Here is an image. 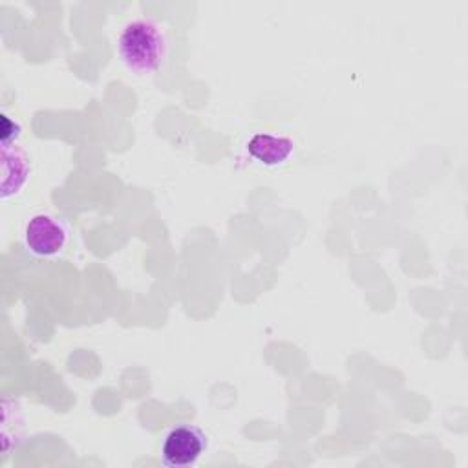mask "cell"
Segmentation results:
<instances>
[{
	"mask_svg": "<svg viewBox=\"0 0 468 468\" xmlns=\"http://www.w3.org/2000/svg\"><path fill=\"white\" fill-rule=\"evenodd\" d=\"M168 38L165 29L150 18L128 22L117 38V53L124 68L135 75L155 71L166 57Z\"/></svg>",
	"mask_w": 468,
	"mask_h": 468,
	"instance_id": "cell-1",
	"label": "cell"
},
{
	"mask_svg": "<svg viewBox=\"0 0 468 468\" xmlns=\"http://www.w3.org/2000/svg\"><path fill=\"white\" fill-rule=\"evenodd\" d=\"M208 448L207 433L196 424H176L161 442V463L168 468H186L199 461Z\"/></svg>",
	"mask_w": 468,
	"mask_h": 468,
	"instance_id": "cell-2",
	"label": "cell"
},
{
	"mask_svg": "<svg viewBox=\"0 0 468 468\" xmlns=\"http://www.w3.org/2000/svg\"><path fill=\"white\" fill-rule=\"evenodd\" d=\"M26 249L37 258H55L68 243V230L55 216L48 212L33 214L22 230Z\"/></svg>",
	"mask_w": 468,
	"mask_h": 468,
	"instance_id": "cell-3",
	"label": "cell"
},
{
	"mask_svg": "<svg viewBox=\"0 0 468 468\" xmlns=\"http://www.w3.org/2000/svg\"><path fill=\"white\" fill-rule=\"evenodd\" d=\"M31 177V161L16 144H2V185L0 197L7 201L18 196Z\"/></svg>",
	"mask_w": 468,
	"mask_h": 468,
	"instance_id": "cell-4",
	"label": "cell"
},
{
	"mask_svg": "<svg viewBox=\"0 0 468 468\" xmlns=\"http://www.w3.org/2000/svg\"><path fill=\"white\" fill-rule=\"evenodd\" d=\"M245 150L256 163L263 166H280L291 157L294 143L285 135L258 132L247 141Z\"/></svg>",
	"mask_w": 468,
	"mask_h": 468,
	"instance_id": "cell-5",
	"label": "cell"
},
{
	"mask_svg": "<svg viewBox=\"0 0 468 468\" xmlns=\"http://www.w3.org/2000/svg\"><path fill=\"white\" fill-rule=\"evenodd\" d=\"M20 132H22L20 124L9 115L2 113V132H0L2 144H13L20 137Z\"/></svg>",
	"mask_w": 468,
	"mask_h": 468,
	"instance_id": "cell-6",
	"label": "cell"
}]
</instances>
